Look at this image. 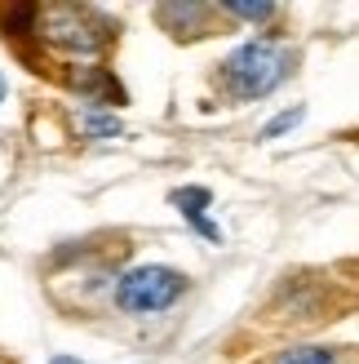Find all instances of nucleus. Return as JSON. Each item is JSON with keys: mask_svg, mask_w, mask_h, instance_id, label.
I'll use <instances>...</instances> for the list:
<instances>
[{"mask_svg": "<svg viewBox=\"0 0 359 364\" xmlns=\"http://www.w3.org/2000/svg\"><path fill=\"white\" fill-rule=\"evenodd\" d=\"M293 71V49L280 41H244L231 58L222 63V76L236 98H266L289 80Z\"/></svg>", "mask_w": 359, "mask_h": 364, "instance_id": "nucleus-1", "label": "nucleus"}, {"mask_svg": "<svg viewBox=\"0 0 359 364\" xmlns=\"http://www.w3.org/2000/svg\"><path fill=\"white\" fill-rule=\"evenodd\" d=\"M187 294V276L173 267H133L116 280V306L129 316H155V311H169V306Z\"/></svg>", "mask_w": 359, "mask_h": 364, "instance_id": "nucleus-2", "label": "nucleus"}, {"mask_svg": "<svg viewBox=\"0 0 359 364\" xmlns=\"http://www.w3.org/2000/svg\"><path fill=\"white\" fill-rule=\"evenodd\" d=\"M31 18L40 23V36L62 49L67 58H98V49L106 41V31L98 27L94 9H71V5H53V9H31Z\"/></svg>", "mask_w": 359, "mask_h": 364, "instance_id": "nucleus-3", "label": "nucleus"}, {"mask_svg": "<svg viewBox=\"0 0 359 364\" xmlns=\"http://www.w3.org/2000/svg\"><path fill=\"white\" fill-rule=\"evenodd\" d=\"M209 200H213V196H209L204 187H182V191H173V205L182 209V218L204 235V240L218 245V240H222V231H218V223L209 218Z\"/></svg>", "mask_w": 359, "mask_h": 364, "instance_id": "nucleus-4", "label": "nucleus"}, {"mask_svg": "<svg viewBox=\"0 0 359 364\" xmlns=\"http://www.w3.org/2000/svg\"><path fill=\"white\" fill-rule=\"evenodd\" d=\"M275 364H337V355L324 351V347H293V351H284Z\"/></svg>", "mask_w": 359, "mask_h": 364, "instance_id": "nucleus-5", "label": "nucleus"}, {"mask_svg": "<svg viewBox=\"0 0 359 364\" xmlns=\"http://www.w3.org/2000/svg\"><path fill=\"white\" fill-rule=\"evenodd\" d=\"M80 129H84V134H98V138H116V134H120V120H116V116H94V112H89V116L80 120Z\"/></svg>", "mask_w": 359, "mask_h": 364, "instance_id": "nucleus-6", "label": "nucleus"}, {"mask_svg": "<svg viewBox=\"0 0 359 364\" xmlns=\"http://www.w3.org/2000/svg\"><path fill=\"white\" fill-rule=\"evenodd\" d=\"M226 14L248 18V23H266V18H275V5H226Z\"/></svg>", "mask_w": 359, "mask_h": 364, "instance_id": "nucleus-7", "label": "nucleus"}, {"mask_svg": "<svg viewBox=\"0 0 359 364\" xmlns=\"http://www.w3.org/2000/svg\"><path fill=\"white\" fill-rule=\"evenodd\" d=\"M297 120H302V107H293V112H284V116H275L271 124H262V138H280L284 129H293Z\"/></svg>", "mask_w": 359, "mask_h": 364, "instance_id": "nucleus-8", "label": "nucleus"}, {"mask_svg": "<svg viewBox=\"0 0 359 364\" xmlns=\"http://www.w3.org/2000/svg\"><path fill=\"white\" fill-rule=\"evenodd\" d=\"M53 364H80V360H67V355H62V360H53Z\"/></svg>", "mask_w": 359, "mask_h": 364, "instance_id": "nucleus-9", "label": "nucleus"}, {"mask_svg": "<svg viewBox=\"0 0 359 364\" xmlns=\"http://www.w3.org/2000/svg\"><path fill=\"white\" fill-rule=\"evenodd\" d=\"M0 98H5V80H0Z\"/></svg>", "mask_w": 359, "mask_h": 364, "instance_id": "nucleus-10", "label": "nucleus"}]
</instances>
